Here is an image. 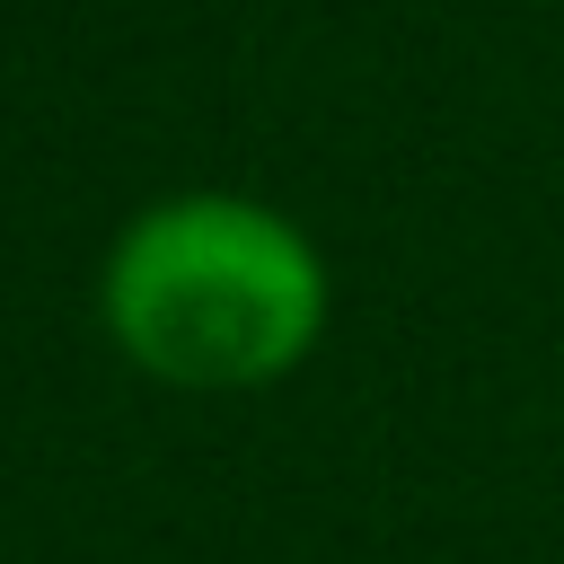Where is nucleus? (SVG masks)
Here are the masks:
<instances>
[{"mask_svg":"<svg viewBox=\"0 0 564 564\" xmlns=\"http://www.w3.org/2000/svg\"><path fill=\"white\" fill-rule=\"evenodd\" d=\"M97 326L141 379L176 397H256L326 344L335 264L282 203L176 185L106 238Z\"/></svg>","mask_w":564,"mask_h":564,"instance_id":"nucleus-1","label":"nucleus"}]
</instances>
